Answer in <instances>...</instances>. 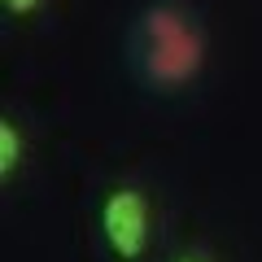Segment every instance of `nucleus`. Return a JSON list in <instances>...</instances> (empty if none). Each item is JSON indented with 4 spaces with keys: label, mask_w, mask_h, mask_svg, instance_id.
I'll list each match as a JSON object with an SVG mask.
<instances>
[{
    "label": "nucleus",
    "mask_w": 262,
    "mask_h": 262,
    "mask_svg": "<svg viewBox=\"0 0 262 262\" xmlns=\"http://www.w3.org/2000/svg\"><path fill=\"white\" fill-rule=\"evenodd\" d=\"M210 61V35L201 9L188 0H153L127 31L131 79L153 96H184L201 83Z\"/></svg>",
    "instance_id": "1"
},
{
    "label": "nucleus",
    "mask_w": 262,
    "mask_h": 262,
    "mask_svg": "<svg viewBox=\"0 0 262 262\" xmlns=\"http://www.w3.org/2000/svg\"><path fill=\"white\" fill-rule=\"evenodd\" d=\"M96 232L114 262H149L158 236V206L144 184L118 179L96 201Z\"/></svg>",
    "instance_id": "2"
},
{
    "label": "nucleus",
    "mask_w": 262,
    "mask_h": 262,
    "mask_svg": "<svg viewBox=\"0 0 262 262\" xmlns=\"http://www.w3.org/2000/svg\"><path fill=\"white\" fill-rule=\"evenodd\" d=\"M22 166H27V131H22L18 118L5 114V118H0V179L13 184Z\"/></svg>",
    "instance_id": "3"
},
{
    "label": "nucleus",
    "mask_w": 262,
    "mask_h": 262,
    "mask_svg": "<svg viewBox=\"0 0 262 262\" xmlns=\"http://www.w3.org/2000/svg\"><path fill=\"white\" fill-rule=\"evenodd\" d=\"M0 9L9 18H35V13L48 9V0H0Z\"/></svg>",
    "instance_id": "4"
},
{
    "label": "nucleus",
    "mask_w": 262,
    "mask_h": 262,
    "mask_svg": "<svg viewBox=\"0 0 262 262\" xmlns=\"http://www.w3.org/2000/svg\"><path fill=\"white\" fill-rule=\"evenodd\" d=\"M170 262H214V258L201 253V249H188V253H179V258H170Z\"/></svg>",
    "instance_id": "5"
}]
</instances>
